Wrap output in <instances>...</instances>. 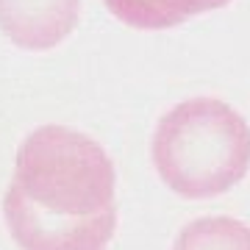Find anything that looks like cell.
Segmentation results:
<instances>
[{"label":"cell","instance_id":"obj_1","mask_svg":"<svg viewBox=\"0 0 250 250\" xmlns=\"http://www.w3.org/2000/svg\"><path fill=\"white\" fill-rule=\"evenodd\" d=\"M117 175L95 139L42 125L22 139L3 217L22 250H106L117 228Z\"/></svg>","mask_w":250,"mask_h":250},{"label":"cell","instance_id":"obj_2","mask_svg":"<svg viewBox=\"0 0 250 250\" xmlns=\"http://www.w3.org/2000/svg\"><path fill=\"white\" fill-rule=\"evenodd\" d=\"M153 164L181 197L206 200L236 187L250 170V125L217 98H189L159 120Z\"/></svg>","mask_w":250,"mask_h":250},{"label":"cell","instance_id":"obj_3","mask_svg":"<svg viewBox=\"0 0 250 250\" xmlns=\"http://www.w3.org/2000/svg\"><path fill=\"white\" fill-rule=\"evenodd\" d=\"M81 0H0V31L22 50H50L75 31Z\"/></svg>","mask_w":250,"mask_h":250},{"label":"cell","instance_id":"obj_4","mask_svg":"<svg viewBox=\"0 0 250 250\" xmlns=\"http://www.w3.org/2000/svg\"><path fill=\"white\" fill-rule=\"evenodd\" d=\"M120 22L139 31L175 28L184 20L228 6L231 0H103Z\"/></svg>","mask_w":250,"mask_h":250},{"label":"cell","instance_id":"obj_5","mask_svg":"<svg viewBox=\"0 0 250 250\" xmlns=\"http://www.w3.org/2000/svg\"><path fill=\"white\" fill-rule=\"evenodd\" d=\"M172 250H250V228L231 217H203L178 233Z\"/></svg>","mask_w":250,"mask_h":250}]
</instances>
